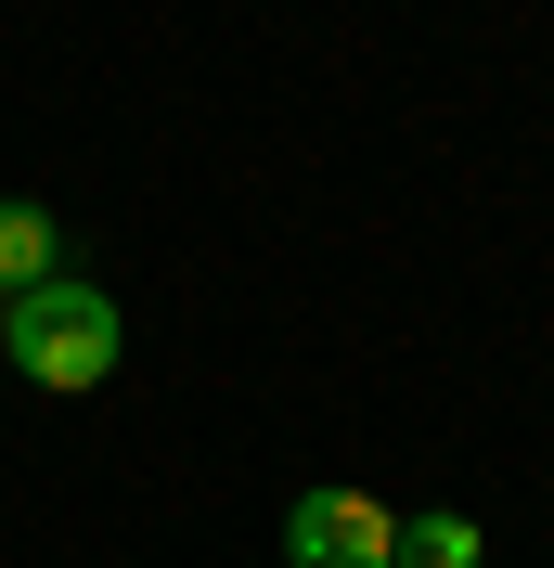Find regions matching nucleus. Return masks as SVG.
I'll list each match as a JSON object with an SVG mask.
<instances>
[{"label":"nucleus","mask_w":554,"mask_h":568,"mask_svg":"<svg viewBox=\"0 0 554 568\" xmlns=\"http://www.w3.org/2000/svg\"><path fill=\"white\" fill-rule=\"evenodd\" d=\"M116 349H130V323H116L104 284H78V272H52L39 297H0V362L27 388H104Z\"/></svg>","instance_id":"nucleus-1"},{"label":"nucleus","mask_w":554,"mask_h":568,"mask_svg":"<svg viewBox=\"0 0 554 568\" xmlns=\"http://www.w3.org/2000/svg\"><path fill=\"white\" fill-rule=\"evenodd\" d=\"M387 556H400V517H387L375 491H348V478L297 491V517H284V568H387Z\"/></svg>","instance_id":"nucleus-2"},{"label":"nucleus","mask_w":554,"mask_h":568,"mask_svg":"<svg viewBox=\"0 0 554 568\" xmlns=\"http://www.w3.org/2000/svg\"><path fill=\"white\" fill-rule=\"evenodd\" d=\"M52 272H65V233H52V207L0 194V297H39Z\"/></svg>","instance_id":"nucleus-3"},{"label":"nucleus","mask_w":554,"mask_h":568,"mask_svg":"<svg viewBox=\"0 0 554 568\" xmlns=\"http://www.w3.org/2000/svg\"><path fill=\"white\" fill-rule=\"evenodd\" d=\"M490 542H478V517H400V556L387 568H478Z\"/></svg>","instance_id":"nucleus-4"}]
</instances>
